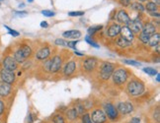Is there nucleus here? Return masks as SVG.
<instances>
[{"instance_id":"obj_33","label":"nucleus","mask_w":160,"mask_h":123,"mask_svg":"<svg viewBox=\"0 0 160 123\" xmlns=\"http://www.w3.org/2000/svg\"><path fill=\"white\" fill-rule=\"evenodd\" d=\"M55 45H61V46H67V42L64 40L58 39V40H55Z\"/></svg>"},{"instance_id":"obj_40","label":"nucleus","mask_w":160,"mask_h":123,"mask_svg":"<svg viewBox=\"0 0 160 123\" xmlns=\"http://www.w3.org/2000/svg\"><path fill=\"white\" fill-rule=\"evenodd\" d=\"M154 119H156V121H158L159 122V118H160V115H159V108H157L156 109V111L154 112Z\"/></svg>"},{"instance_id":"obj_35","label":"nucleus","mask_w":160,"mask_h":123,"mask_svg":"<svg viewBox=\"0 0 160 123\" xmlns=\"http://www.w3.org/2000/svg\"><path fill=\"white\" fill-rule=\"evenodd\" d=\"M82 122L83 123H92V120L90 118V115L89 114H85L83 115V117H82Z\"/></svg>"},{"instance_id":"obj_29","label":"nucleus","mask_w":160,"mask_h":123,"mask_svg":"<svg viewBox=\"0 0 160 123\" xmlns=\"http://www.w3.org/2000/svg\"><path fill=\"white\" fill-rule=\"evenodd\" d=\"M139 40H140L141 42H143V44H147V42H148L149 38L147 35H145L144 34L140 33V35H139Z\"/></svg>"},{"instance_id":"obj_10","label":"nucleus","mask_w":160,"mask_h":123,"mask_svg":"<svg viewBox=\"0 0 160 123\" xmlns=\"http://www.w3.org/2000/svg\"><path fill=\"white\" fill-rule=\"evenodd\" d=\"M105 110H106V113L110 119H116L118 117V110L116 109V107L113 106V104L107 103L105 106Z\"/></svg>"},{"instance_id":"obj_25","label":"nucleus","mask_w":160,"mask_h":123,"mask_svg":"<svg viewBox=\"0 0 160 123\" xmlns=\"http://www.w3.org/2000/svg\"><path fill=\"white\" fill-rule=\"evenodd\" d=\"M20 49H21V51H22L23 55L25 56V58H28V57L30 56V55H31V53H32V49H31V47L28 46V45H24V46L21 47Z\"/></svg>"},{"instance_id":"obj_28","label":"nucleus","mask_w":160,"mask_h":123,"mask_svg":"<svg viewBox=\"0 0 160 123\" xmlns=\"http://www.w3.org/2000/svg\"><path fill=\"white\" fill-rule=\"evenodd\" d=\"M102 29V26H94V27H90L88 29V34L89 35H93L95 34L96 32H98V31H100Z\"/></svg>"},{"instance_id":"obj_12","label":"nucleus","mask_w":160,"mask_h":123,"mask_svg":"<svg viewBox=\"0 0 160 123\" xmlns=\"http://www.w3.org/2000/svg\"><path fill=\"white\" fill-rule=\"evenodd\" d=\"M155 32H156V29L154 27V25L151 24V23L146 24L144 27H142V30H141V33L144 34L145 35H147L148 38H150L152 35H154Z\"/></svg>"},{"instance_id":"obj_30","label":"nucleus","mask_w":160,"mask_h":123,"mask_svg":"<svg viewBox=\"0 0 160 123\" xmlns=\"http://www.w3.org/2000/svg\"><path fill=\"white\" fill-rule=\"evenodd\" d=\"M85 40L87 41L89 45H91L92 46H94V47H96V48H98V47H99V45H98L96 44V42H94L93 40H91V38H90L89 35H87V36H86V38H85Z\"/></svg>"},{"instance_id":"obj_26","label":"nucleus","mask_w":160,"mask_h":123,"mask_svg":"<svg viewBox=\"0 0 160 123\" xmlns=\"http://www.w3.org/2000/svg\"><path fill=\"white\" fill-rule=\"evenodd\" d=\"M144 9H146L149 12H155V11H157V5L155 4V2H148L146 4Z\"/></svg>"},{"instance_id":"obj_17","label":"nucleus","mask_w":160,"mask_h":123,"mask_svg":"<svg viewBox=\"0 0 160 123\" xmlns=\"http://www.w3.org/2000/svg\"><path fill=\"white\" fill-rule=\"evenodd\" d=\"M48 55H50V49H48V47H44L37 52L36 58H38L40 60H44L48 57Z\"/></svg>"},{"instance_id":"obj_16","label":"nucleus","mask_w":160,"mask_h":123,"mask_svg":"<svg viewBox=\"0 0 160 123\" xmlns=\"http://www.w3.org/2000/svg\"><path fill=\"white\" fill-rule=\"evenodd\" d=\"M120 30H121V27L118 24H113L108 30V35L111 36V38H114V36L118 35L120 34Z\"/></svg>"},{"instance_id":"obj_15","label":"nucleus","mask_w":160,"mask_h":123,"mask_svg":"<svg viewBox=\"0 0 160 123\" xmlns=\"http://www.w3.org/2000/svg\"><path fill=\"white\" fill-rule=\"evenodd\" d=\"M117 19H118L119 22H121L122 24H126V25H128V23H130V21H131L128 13H127L126 11H124V10L119 11L118 15H117Z\"/></svg>"},{"instance_id":"obj_22","label":"nucleus","mask_w":160,"mask_h":123,"mask_svg":"<svg viewBox=\"0 0 160 123\" xmlns=\"http://www.w3.org/2000/svg\"><path fill=\"white\" fill-rule=\"evenodd\" d=\"M131 44H132L131 41L127 40L126 39L122 38V36H121V38H119L118 40H117V45H118L119 46H121V47H128V46L131 45Z\"/></svg>"},{"instance_id":"obj_52","label":"nucleus","mask_w":160,"mask_h":123,"mask_svg":"<svg viewBox=\"0 0 160 123\" xmlns=\"http://www.w3.org/2000/svg\"><path fill=\"white\" fill-rule=\"evenodd\" d=\"M139 1H141V2H143V1H146V0H139Z\"/></svg>"},{"instance_id":"obj_34","label":"nucleus","mask_w":160,"mask_h":123,"mask_svg":"<svg viewBox=\"0 0 160 123\" xmlns=\"http://www.w3.org/2000/svg\"><path fill=\"white\" fill-rule=\"evenodd\" d=\"M68 15H69V16H71V17H78V16H82V15H84V12H83V11H78V12H69Z\"/></svg>"},{"instance_id":"obj_8","label":"nucleus","mask_w":160,"mask_h":123,"mask_svg":"<svg viewBox=\"0 0 160 123\" xmlns=\"http://www.w3.org/2000/svg\"><path fill=\"white\" fill-rule=\"evenodd\" d=\"M128 27L132 30V33H139L142 30V24H141V21L139 19H134V20H131L130 23L128 24Z\"/></svg>"},{"instance_id":"obj_53","label":"nucleus","mask_w":160,"mask_h":123,"mask_svg":"<svg viewBox=\"0 0 160 123\" xmlns=\"http://www.w3.org/2000/svg\"><path fill=\"white\" fill-rule=\"evenodd\" d=\"M0 1H1V0H0Z\"/></svg>"},{"instance_id":"obj_14","label":"nucleus","mask_w":160,"mask_h":123,"mask_svg":"<svg viewBox=\"0 0 160 123\" xmlns=\"http://www.w3.org/2000/svg\"><path fill=\"white\" fill-rule=\"evenodd\" d=\"M96 64H97V61H96L95 58H87L83 62L84 69L86 71H92L95 68Z\"/></svg>"},{"instance_id":"obj_20","label":"nucleus","mask_w":160,"mask_h":123,"mask_svg":"<svg viewBox=\"0 0 160 123\" xmlns=\"http://www.w3.org/2000/svg\"><path fill=\"white\" fill-rule=\"evenodd\" d=\"M159 40H160V35L159 34H154L149 38L148 44L151 46H156V45H159Z\"/></svg>"},{"instance_id":"obj_27","label":"nucleus","mask_w":160,"mask_h":123,"mask_svg":"<svg viewBox=\"0 0 160 123\" xmlns=\"http://www.w3.org/2000/svg\"><path fill=\"white\" fill-rule=\"evenodd\" d=\"M143 71L148 74V75H150V76H155L157 74V71L155 69H153V68H150V67H146V68L143 69Z\"/></svg>"},{"instance_id":"obj_2","label":"nucleus","mask_w":160,"mask_h":123,"mask_svg":"<svg viewBox=\"0 0 160 123\" xmlns=\"http://www.w3.org/2000/svg\"><path fill=\"white\" fill-rule=\"evenodd\" d=\"M113 80L116 84L118 85H122L124 84L127 79H128V73L125 69H118L115 72H113Z\"/></svg>"},{"instance_id":"obj_38","label":"nucleus","mask_w":160,"mask_h":123,"mask_svg":"<svg viewBox=\"0 0 160 123\" xmlns=\"http://www.w3.org/2000/svg\"><path fill=\"white\" fill-rule=\"evenodd\" d=\"M5 28L9 31V34H10V35H12L13 36H18V35H19V33L16 32L15 30H12V29H10V28H9V27H7V26H5Z\"/></svg>"},{"instance_id":"obj_45","label":"nucleus","mask_w":160,"mask_h":123,"mask_svg":"<svg viewBox=\"0 0 160 123\" xmlns=\"http://www.w3.org/2000/svg\"><path fill=\"white\" fill-rule=\"evenodd\" d=\"M48 23H47V22H45V21L41 23V27H42V28H48Z\"/></svg>"},{"instance_id":"obj_31","label":"nucleus","mask_w":160,"mask_h":123,"mask_svg":"<svg viewBox=\"0 0 160 123\" xmlns=\"http://www.w3.org/2000/svg\"><path fill=\"white\" fill-rule=\"evenodd\" d=\"M124 62L127 63V64L132 65V66H137V67L141 66V63H138V62H137V61H134V60H124Z\"/></svg>"},{"instance_id":"obj_13","label":"nucleus","mask_w":160,"mask_h":123,"mask_svg":"<svg viewBox=\"0 0 160 123\" xmlns=\"http://www.w3.org/2000/svg\"><path fill=\"white\" fill-rule=\"evenodd\" d=\"M11 93V85L5 82H0V96L7 97Z\"/></svg>"},{"instance_id":"obj_6","label":"nucleus","mask_w":160,"mask_h":123,"mask_svg":"<svg viewBox=\"0 0 160 123\" xmlns=\"http://www.w3.org/2000/svg\"><path fill=\"white\" fill-rule=\"evenodd\" d=\"M106 115L104 113L102 110L100 109H96L92 113V118L91 120L93 121L94 123H104L106 121Z\"/></svg>"},{"instance_id":"obj_5","label":"nucleus","mask_w":160,"mask_h":123,"mask_svg":"<svg viewBox=\"0 0 160 123\" xmlns=\"http://www.w3.org/2000/svg\"><path fill=\"white\" fill-rule=\"evenodd\" d=\"M3 67L5 69H7V70L15 71L17 69V67H18V64H17L16 60L13 57L7 56V57H5L4 60H3Z\"/></svg>"},{"instance_id":"obj_42","label":"nucleus","mask_w":160,"mask_h":123,"mask_svg":"<svg viewBox=\"0 0 160 123\" xmlns=\"http://www.w3.org/2000/svg\"><path fill=\"white\" fill-rule=\"evenodd\" d=\"M4 111V103L2 101H0V115H1Z\"/></svg>"},{"instance_id":"obj_19","label":"nucleus","mask_w":160,"mask_h":123,"mask_svg":"<svg viewBox=\"0 0 160 123\" xmlns=\"http://www.w3.org/2000/svg\"><path fill=\"white\" fill-rule=\"evenodd\" d=\"M75 62L74 61H70V62H68L66 65H65V67H64V74L66 76H70L71 74L74 72V70H75Z\"/></svg>"},{"instance_id":"obj_7","label":"nucleus","mask_w":160,"mask_h":123,"mask_svg":"<svg viewBox=\"0 0 160 123\" xmlns=\"http://www.w3.org/2000/svg\"><path fill=\"white\" fill-rule=\"evenodd\" d=\"M117 110H119V111L122 114H128L132 112L133 110V106L131 102H120L118 104V108H117Z\"/></svg>"},{"instance_id":"obj_21","label":"nucleus","mask_w":160,"mask_h":123,"mask_svg":"<svg viewBox=\"0 0 160 123\" xmlns=\"http://www.w3.org/2000/svg\"><path fill=\"white\" fill-rule=\"evenodd\" d=\"M14 59L16 60L17 63H22L26 60L25 56H24L21 51V49H18V50L14 53Z\"/></svg>"},{"instance_id":"obj_46","label":"nucleus","mask_w":160,"mask_h":123,"mask_svg":"<svg viewBox=\"0 0 160 123\" xmlns=\"http://www.w3.org/2000/svg\"><path fill=\"white\" fill-rule=\"evenodd\" d=\"M16 14L17 15H27V12H25V11H21V12H16Z\"/></svg>"},{"instance_id":"obj_39","label":"nucleus","mask_w":160,"mask_h":123,"mask_svg":"<svg viewBox=\"0 0 160 123\" xmlns=\"http://www.w3.org/2000/svg\"><path fill=\"white\" fill-rule=\"evenodd\" d=\"M120 3L124 6H130L132 3V0H120Z\"/></svg>"},{"instance_id":"obj_32","label":"nucleus","mask_w":160,"mask_h":123,"mask_svg":"<svg viewBox=\"0 0 160 123\" xmlns=\"http://www.w3.org/2000/svg\"><path fill=\"white\" fill-rule=\"evenodd\" d=\"M53 122L54 123H65L64 122V119L62 116H60V115H57V116H54V118H53Z\"/></svg>"},{"instance_id":"obj_49","label":"nucleus","mask_w":160,"mask_h":123,"mask_svg":"<svg viewBox=\"0 0 160 123\" xmlns=\"http://www.w3.org/2000/svg\"><path fill=\"white\" fill-rule=\"evenodd\" d=\"M75 54H76V55H78V56H83V54H82V53L77 52V51H75Z\"/></svg>"},{"instance_id":"obj_9","label":"nucleus","mask_w":160,"mask_h":123,"mask_svg":"<svg viewBox=\"0 0 160 123\" xmlns=\"http://www.w3.org/2000/svg\"><path fill=\"white\" fill-rule=\"evenodd\" d=\"M120 34L122 35V38L126 39L127 40L131 41V42L132 41V40H133V33L132 32V30L128 28V26H125V27L121 28Z\"/></svg>"},{"instance_id":"obj_3","label":"nucleus","mask_w":160,"mask_h":123,"mask_svg":"<svg viewBox=\"0 0 160 123\" xmlns=\"http://www.w3.org/2000/svg\"><path fill=\"white\" fill-rule=\"evenodd\" d=\"M114 69H115V66L112 63L105 62L101 67V73H100L101 78L103 80H108L111 76H112Z\"/></svg>"},{"instance_id":"obj_36","label":"nucleus","mask_w":160,"mask_h":123,"mask_svg":"<svg viewBox=\"0 0 160 123\" xmlns=\"http://www.w3.org/2000/svg\"><path fill=\"white\" fill-rule=\"evenodd\" d=\"M42 14L47 16V17H52V16H54L53 12L52 11H50V10H44V11H42Z\"/></svg>"},{"instance_id":"obj_43","label":"nucleus","mask_w":160,"mask_h":123,"mask_svg":"<svg viewBox=\"0 0 160 123\" xmlns=\"http://www.w3.org/2000/svg\"><path fill=\"white\" fill-rule=\"evenodd\" d=\"M131 123H140V119L138 117H133L131 121Z\"/></svg>"},{"instance_id":"obj_44","label":"nucleus","mask_w":160,"mask_h":123,"mask_svg":"<svg viewBox=\"0 0 160 123\" xmlns=\"http://www.w3.org/2000/svg\"><path fill=\"white\" fill-rule=\"evenodd\" d=\"M150 15H151L152 17L159 18V13H158V12H150Z\"/></svg>"},{"instance_id":"obj_18","label":"nucleus","mask_w":160,"mask_h":123,"mask_svg":"<svg viewBox=\"0 0 160 123\" xmlns=\"http://www.w3.org/2000/svg\"><path fill=\"white\" fill-rule=\"evenodd\" d=\"M63 36L64 38H68V39H79L80 36H81V33L76 30L67 31V32L63 33Z\"/></svg>"},{"instance_id":"obj_41","label":"nucleus","mask_w":160,"mask_h":123,"mask_svg":"<svg viewBox=\"0 0 160 123\" xmlns=\"http://www.w3.org/2000/svg\"><path fill=\"white\" fill-rule=\"evenodd\" d=\"M76 110H77V112L78 113H83V110H84V108H83V106H77V107H76Z\"/></svg>"},{"instance_id":"obj_48","label":"nucleus","mask_w":160,"mask_h":123,"mask_svg":"<svg viewBox=\"0 0 160 123\" xmlns=\"http://www.w3.org/2000/svg\"><path fill=\"white\" fill-rule=\"evenodd\" d=\"M156 81H157V82L160 81V76H159V74H158V73L156 74Z\"/></svg>"},{"instance_id":"obj_47","label":"nucleus","mask_w":160,"mask_h":123,"mask_svg":"<svg viewBox=\"0 0 160 123\" xmlns=\"http://www.w3.org/2000/svg\"><path fill=\"white\" fill-rule=\"evenodd\" d=\"M33 122V118H32V114L29 115V123H32Z\"/></svg>"},{"instance_id":"obj_37","label":"nucleus","mask_w":160,"mask_h":123,"mask_svg":"<svg viewBox=\"0 0 160 123\" xmlns=\"http://www.w3.org/2000/svg\"><path fill=\"white\" fill-rule=\"evenodd\" d=\"M78 42V40H72V41H68L67 42V46L70 47V48H73L75 49L76 48V44Z\"/></svg>"},{"instance_id":"obj_4","label":"nucleus","mask_w":160,"mask_h":123,"mask_svg":"<svg viewBox=\"0 0 160 123\" xmlns=\"http://www.w3.org/2000/svg\"><path fill=\"white\" fill-rule=\"evenodd\" d=\"M0 79H1L2 82L8 83V84H12L15 81V74L13 71H10L3 68L1 71H0Z\"/></svg>"},{"instance_id":"obj_1","label":"nucleus","mask_w":160,"mask_h":123,"mask_svg":"<svg viewBox=\"0 0 160 123\" xmlns=\"http://www.w3.org/2000/svg\"><path fill=\"white\" fill-rule=\"evenodd\" d=\"M128 92L131 96H139L144 92V86L139 81H132L128 85Z\"/></svg>"},{"instance_id":"obj_11","label":"nucleus","mask_w":160,"mask_h":123,"mask_svg":"<svg viewBox=\"0 0 160 123\" xmlns=\"http://www.w3.org/2000/svg\"><path fill=\"white\" fill-rule=\"evenodd\" d=\"M61 66V59L59 56H54L52 60H51L50 63V71L52 72H58Z\"/></svg>"},{"instance_id":"obj_51","label":"nucleus","mask_w":160,"mask_h":123,"mask_svg":"<svg viewBox=\"0 0 160 123\" xmlns=\"http://www.w3.org/2000/svg\"><path fill=\"white\" fill-rule=\"evenodd\" d=\"M28 1H29V2H33V1H34V0H28Z\"/></svg>"},{"instance_id":"obj_24","label":"nucleus","mask_w":160,"mask_h":123,"mask_svg":"<svg viewBox=\"0 0 160 123\" xmlns=\"http://www.w3.org/2000/svg\"><path fill=\"white\" fill-rule=\"evenodd\" d=\"M131 7L134 10H137V11H139V12H143L145 9H144V6L139 3V2H134V3H131Z\"/></svg>"},{"instance_id":"obj_50","label":"nucleus","mask_w":160,"mask_h":123,"mask_svg":"<svg viewBox=\"0 0 160 123\" xmlns=\"http://www.w3.org/2000/svg\"><path fill=\"white\" fill-rule=\"evenodd\" d=\"M154 2H156V3H155L156 5H159V4H160V0H154Z\"/></svg>"},{"instance_id":"obj_23","label":"nucleus","mask_w":160,"mask_h":123,"mask_svg":"<svg viewBox=\"0 0 160 123\" xmlns=\"http://www.w3.org/2000/svg\"><path fill=\"white\" fill-rule=\"evenodd\" d=\"M77 115H78V112H77V110L76 108H72L70 110H68L67 111V117H68L70 120H74L77 118Z\"/></svg>"}]
</instances>
